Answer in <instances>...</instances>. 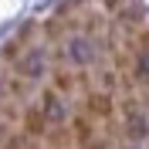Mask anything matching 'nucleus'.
Here are the masks:
<instances>
[{"label":"nucleus","instance_id":"4","mask_svg":"<svg viewBox=\"0 0 149 149\" xmlns=\"http://www.w3.org/2000/svg\"><path fill=\"white\" fill-rule=\"evenodd\" d=\"M68 54H71L74 65H85L88 58H92V44H88V37H71V44H68Z\"/></svg>","mask_w":149,"mask_h":149},{"label":"nucleus","instance_id":"1","mask_svg":"<svg viewBox=\"0 0 149 149\" xmlns=\"http://www.w3.org/2000/svg\"><path fill=\"white\" fill-rule=\"evenodd\" d=\"M17 71H20V78H41V71H44V54H41V51L20 54L17 58Z\"/></svg>","mask_w":149,"mask_h":149},{"label":"nucleus","instance_id":"3","mask_svg":"<svg viewBox=\"0 0 149 149\" xmlns=\"http://www.w3.org/2000/svg\"><path fill=\"white\" fill-rule=\"evenodd\" d=\"M88 115H95V119H112V98L109 95H88Z\"/></svg>","mask_w":149,"mask_h":149},{"label":"nucleus","instance_id":"5","mask_svg":"<svg viewBox=\"0 0 149 149\" xmlns=\"http://www.w3.org/2000/svg\"><path fill=\"white\" fill-rule=\"evenodd\" d=\"M24 129H27L31 136H41V132L47 129L44 112H41V109H27V112H24Z\"/></svg>","mask_w":149,"mask_h":149},{"label":"nucleus","instance_id":"6","mask_svg":"<svg viewBox=\"0 0 149 149\" xmlns=\"http://www.w3.org/2000/svg\"><path fill=\"white\" fill-rule=\"evenodd\" d=\"M74 136H78V142H88L95 139V125H92V115H81V119H74Z\"/></svg>","mask_w":149,"mask_h":149},{"label":"nucleus","instance_id":"2","mask_svg":"<svg viewBox=\"0 0 149 149\" xmlns=\"http://www.w3.org/2000/svg\"><path fill=\"white\" fill-rule=\"evenodd\" d=\"M41 112H44L47 122H61V119H65V105H61L58 92H44V95H41Z\"/></svg>","mask_w":149,"mask_h":149},{"label":"nucleus","instance_id":"7","mask_svg":"<svg viewBox=\"0 0 149 149\" xmlns=\"http://www.w3.org/2000/svg\"><path fill=\"white\" fill-rule=\"evenodd\" d=\"M54 88H58V92H68V88H71V74H68V71H58L54 74Z\"/></svg>","mask_w":149,"mask_h":149},{"label":"nucleus","instance_id":"8","mask_svg":"<svg viewBox=\"0 0 149 149\" xmlns=\"http://www.w3.org/2000/svg\"><path fill=\"white\" fill-rule=\"evenodd\" d=\"M125 149H129V146H125Z\"/></svg>","mask_w":149,"mask_h":149}]
</instances>
